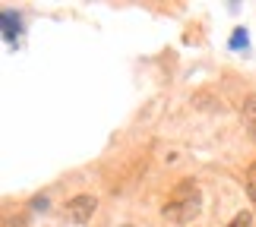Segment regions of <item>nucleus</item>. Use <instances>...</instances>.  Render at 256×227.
<instances>
[{
  "mask_svg": "<svg viewBox=\"0 0 256 227\" xmlns=\"http://www.w3.org/2000/svg\"><path fill=\"white\" fill-rule=\"evenodd\" d=\"M247 190H250V199L256 202V164L247 171Z\"/></svg>",
  "mask_w": 256,
  "mask_h": 227,
  "instance_id": "7ed1b4c3",
  "label": "nucleus"
},
{
  "mask_svg": "<svg viewBox=\"0 0 256 227\" xmlns=\"http://www.w3.org/2000/svg\"><path fill=\"white\" fill-rule=\"evenodd\" d=\"M0 22H4V38L13 44L16 38H19V32H22V22H19V16L13 13V9H4V13H0Z\"/></svg>",
  "mask_w": 256,
  "mask_h": 227,
  "instance_id": "f03ea898",
  "label": "nucleus"
},
{
  "mask_svg": "<svg viewBox=\"0 0 256 227\" xmlns=\"http://www.w3.org/2000/svg\"><path fill=\"white\" fill-rule=\"evenodd\" d=\"M228 227H250V215L247 212H240V215H234V221Z\"/></svg>",
  "mask_w": 256,
  "mask_h": 227,
  "instance_id": "39448f33",
  "label": "nucleus"
},
{
  "mask_svg": "<svg viewBox=\"0 0 256 227\" xmlns=\"http://www.w3.org/2000/svg\"><path fill=\"white\" fill-rule=\"evenodd\" d=\"M247 107H250V123H253V133H256V101H250Z\"/></svg>",
  "mask_w": 256,
  "mask_h": 227,
  "instance_id": "423d86ee",
  "label": "nucleus"
},
{
  "mask_svg": "<svg viewBox=\"0 0 256 227\" xmlns=\"http://www.w3.org/2000/svg\"><path fill=\"white\" fill-rule=\"evenodd\" d=\"M231 47H234V51H238V47H247V32H244V28H238V32H234Z\"/></svg>",
  "mask_w": 256,
  "mask_h": 227,
  "instance_id": "20e7f679",
  "label": "nucleus"
},
{
  "mask_svg": "<svg viewBox=\"0 0 256 227\" xmlns=\"http://www.w3.org/2000/svg\"><path fill=\"white\" fill-rule=\"evenodd\" d=\"M92 212H95V199H92V196H76V199L66 202V215H70L76 224L88 221V218H92Z\"/></svg>",
  "mask_w": 256,
  "mask_h": 227,
  "instance_id": "f257e3e1",
  "label": "nucleus"
}]
</instances>
